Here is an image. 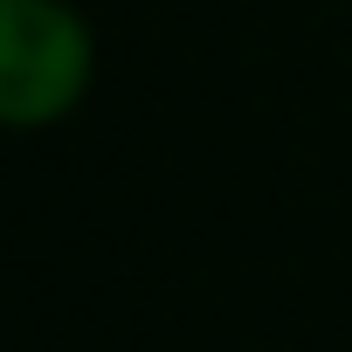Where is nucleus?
Wrapping results in <instances>:
<instances>
[{
  "mask_svg": "<svg viewBox=\"0 0 352 352\" xmlns=\"http://www.w3.org/2000/svg\"><path fill=\"white\" fill-rule=\"evenodd\" d=\"M97 76V35L69 0H0V131L63 124Z\"/></svg>",
  "mask_w": 352,
  "mask_h": 352,
  "instance_id": "nucleus-1",
  "label": "nucleus"
}]
</instances>
